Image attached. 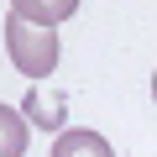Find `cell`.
I'll return each mask as SVG.
<instances>
[{"mask_svg":"<svg viewBox=\"0 0 157 157\" xmlns=\"http://www.w3.org/2000/svg\"><path fill=\"white\" fill-rule=\"evenodd\" d=\"M6 52H11V63L26 73V78H47L52 68H58V32L52 26H37V21H26V16H6Z\"/></svg>","mask_w":157,"mask_h":157,"instance_id":"6da1fadb","label":"cell"},{"mask_svg":"<svg viewBox=\"0 0 157 157\" xmlns=\"http://www.w3.org/2000/svg\"><path fill=\"white\" fill-rule=\"evenodd\" d=\"M52 157H115L110 141L89 126H73V131H58L52 136Z\"/></svg>","mask_w":157,"mask_h":157,"instance_id":"7a4b0ae2","label":"cell"},{"mask_svg":"<svg viewBox=\"0 0 157 157\" xmlns=\"http://www.w3.org/2000/svg\"><path fill=\"white\" fill-rule=\"evenodd\" d=\"M11 11L37 21V26H58V21H68L78 11V0H11Z\"/></svg>","mask_w":157,"mask_h":157,"instance_id":"3957f363","label":"cell"},{"mask_svg":"<svg viewBox=\"0 0 157 157\" xmlns=\"http://www.w3.org/2000/svg\"><path fill=\"white\" fill-rule=\"evenodd\" d=\"M26 141H32L26 115H16L11 105H0V157H26Z\"/></svg>","mask_w":157,"mask_h":157,"instance_id":"277c9868","label":"cell"},{"mask_svg":"<svg viewBox=\"0 0 157 157\" xmlns=\"http://www.w3.org/2000/svg\"><path fill=\"white\" fill-rule=\"evenodd\" d=\"M152 100H157V73H152Z\"/></svg>","mask_w":157,"mask_h":157,"instance_id":"5b68a950","label":"cell"}]
</instances>
